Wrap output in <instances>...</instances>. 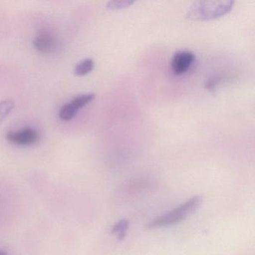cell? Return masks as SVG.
Returning <instances> with one entry per match:
<instances>
[{"label": "cell", "mask_w": 255, "mask_h": 255, "mask_svg": "<svg viewBox=\"0 0 255 255\" xmlns=\"http://www.w3.org/2000/svg\"><path fill=\"white\" fill-rule=\"evenodd\" d=\"M202 202V196L197 195L192 197L184 204L149 222L147 225V228L149 230H153L177 225L194 214L200 208Z\"/></svg>", "instance_id": "obj_1"}, {"label": "cell", "mask_w": 255, "mask_h": 255, "mask_svg": "<svg viewBox=\"0 0 255 255\" xmlns=\"http://www.w3.org/2000/svg\"><path fill=\"white\" fill-rule=\"evenodd\" d=\"M234 4L233 1H196L189 7L186 17L194 20L219 18L232 10Z\"/></svg>", "instance_id": "obj_2"}, {"label": "cell", "mask_w": 255, "mask_h": 255, "mask_svg": "<svg viewBox=\"0 0 255 255\" xmlns=\"http://www.w3.org/2000/svg\"><path fill=\"white\" fill-rule=\"evenodd\" d=\"M33 47L38 53L53 54L60 48V43L53 32L43 29L34 38Z\"/></svg>", "instance_id": "obj_3"}, {"label": "cell", "mask_w": 255, "mask_h": 255, "mask_svg": "<svg viewBox=\"0 0 255 255\" xmlns=\"http://www.w3.org/2000/svg\"><path fill=\"white\" fill-rule=\"evenodd\" d=\"M95 95L94 94H86L76 97L68 104H65L59 110V118L63 122H70L75 118L78 112L83 107L90 104Z\"/></svg>", "instance_id": "obj_4"}, {"label": "cell", "mask_w": 255, "mask_h": 255, "mask_svg": "<svg viewBox=\"0 0 255 255\" xmlns=\"http://www.w3.org/2000/svg\"><path fill=\"white\" fill-rule=\"evenodd\" d=\"M5 138L10 142L17 145L30 146L40 140V134L33 128H26L20 130L9 131Z\"/></svg>", "instance_id": "obj_5"}, {"label": "cell", "mask_w": 255, "mask_h": 255, "mask_svg": "<svg viewBox=\"0 0 255 255\" xmlns=\"http://www.w3.org/2000/svg\"><path fill=\"white\" fill-rule=\"evenodd\" d=\"M195 59V55L192 52L186 50L177 52L171 60V69L173 73L176 75L185 74L192 66Z\"/></svg>", "instance_id": "obj_6"}, {"label": "cell", "mask_w": 255, "mask_h": 255, "mask_svg": "<svg viewBox=\"0 0 255 255\" xmlns=\"http://www.w3.org/2000/svg\"><path fill=\"white\" fill-rule=\"evenodd\" d=\"M95 68V62L92 59H86L80 62L74 69V74L78 77L87 75Z\"/></svg>", "instance_id": "obj_7"}, {"label": "cell", "mask_w": 255, "mask_h": 255, "mask_svg": "<svg viewBox=\"0 0 255 255\" xmlns=\"http://www.w3.org/2000/svg\"><path fill=\"white\" fill-rule=\"evenodd\" d=\"M129 227V222L127 219H122L113 226L112 234L117 236L119 241L125 240L127 235L128 228Z\"/></svg>", "instance_id": "obj_8"}, {"label": "cell", "mask_w": 255, "mask_h": 255, "mask_svg": "<svg viewBox=\"0 0 255 255\" xmlns=\"http://www.w3.org/2000/svg\"><path fill=\"white\" fill-rule=\"evenodd\" d=\"M14 108V102L11 100L0 101V125L9 116Z\"/></svg>", "instance_id": "obj_9"}, {"label": "cell", "mask_w": 255, "mask_h": 255, "mask_svg": "<svg viewBox=\"0 0 255 255\" xmlns=\"http://www.w3.org/2000/svg\"><path fill=\"white\" fill-rule=\"evenodd\" d=\"M134 1H129V0H125V1H110L107 4V8L110 9H122V8H128L134 3Z\"/></svg>", "instance_id": "obj_10"}, {"label": "cell", "mask_w": 255, "mask_h": 255, "mask_svg": "<svg viewBox=\"0 0 255 255\" xmlns=\"http://www.w3.org/2000/svg\"><path fill=\"white\" fill-rule=\"evenodd\" d=\"M0 255H7V254L4 251L0 250Z\"/></svg>", "instance_id": "obj_11"}]
</instances>
